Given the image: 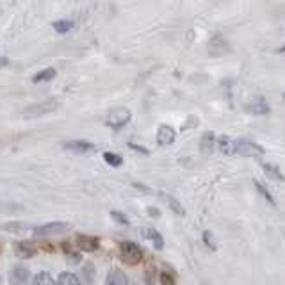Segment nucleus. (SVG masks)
<instances>
[{"instance_id": "20e7f679", "label": "nucleus", "mask_w": 285, "mask_h": 285, "mask_svg": "<svg viewBox=\"0 0 285 285\" xmlns=\"http://www.w3.org/2000/svg\"><path fill=\"white\" fill-rule=\"evenodd\" d=\"M70 230L68 223H63V221H52V223H47L43 227H36L34 228V235L39 239L43 237H50V235H59L65 234V232Z\"/></svg>"}, {"instance_id": "c85d7f7f", "label": "nucleus", "mask_w": 285, "mask_h": 285, "mask_svg": "<svg viewBox=\"0 0 285 285\" xmlns=\"http://www.w3.org/2000/svg\"><path fill=\"white\" fill-rule=\"evenodd\" d=\"M129 146H130V148H134V150H137V152H139V153H148V150L139 148V146H137V145H129Z\"/></svg>"}, {"instance_id": "ddd939ff", "label": "nucleus", "mask_w": 285, "mask_h": 285, "mask_svg": "<svg viewBox=\"0 0 285 285\" xmlns=\"http://www.w3.org/2000/svg\"><path fill=\"white\" fill-rule=\"evenodd\" d=\"M63 146H65L66 150H70V152H77V153L91 152V150L95 148V146L88 141H68V142H65Z\"/></svg>"}, {"instance_id": "9b49d317", "label": "nucleus", "mask_w": 285, "mask_h": 285, "mask_svg": "<svg viewBox=\"0 0 285 285\" xmlns=\"http://www.w3.org/2000/svg\"><path fill=\"white\" fill-rule=\"evenodd\" d=\"M246 111L251 112V114H268L269 106L264 98H253L248 106H246Z\"/></svg>"}, {"instance_id": "f257e3e1", "label": "nucleus", "mask_w": 285, "mask_h": 285, "mask_svg": "<svg viewBox=\"0 0 285 285\" xmlns=\"http://www.w3.org/2000/svg\"><path fill=\"white\" fill-rule=\"evenodd\" d=\"M57 107H59L57 100H54V98L45 100V102H37V104H32V106L25 107L22 116H24L25 119L39 118V116H45V114H48V112H54Z\"/></svg>"}, {"instance_id": "b1692460", "label": "nucleus", "mask_w": 285, "mask_h": 285, "mask_svg": "<svg viewBox=\"0 0 285 285\" xmlns=\"http://www.w3.org/2000/svg\"><path fill=\"white\" fill-rule=\"evenodd\" d=\"M255 187H257V191H258V193H260V194H262V196H264V198H266V200H268V201H269V203H271V205H276V201H275V200H273V196H271V194H269V191H268V189H266V187H264V186H262V184L255 182Z\"/></svg>"}, {"instance_id": "4468645a", "label": "nucleus", "mask_w": 285, "mask_h": 285, "mask_svg": "<svg viewBox=\"0 0 285 285\" xmlns=\"http://www.w3.org/2000/svg\"><path fill=\"white\" fill-rule=\"evenodd\" d=\"M106 285H129V278H127V275L121 269H112L107 275Z\"/></svg>"}, {"instance_id": "c756f323", "label": "nucleus", "mask_w": 285, "mask_h": 285, "mask_svg": "<svg viewBox=\"0 0 285 285\" xmlns=\"http://www.w3.org/2000/svg\"><path fill=\"white\" fill-rule=\"evenodd\" d=\"M148 214H150V216H153V217H155V216H159V214H160V212H159V211H157V209H155V207H150V209H148Z\"/></svg>"}, {"instance_id": "aec40b11", "label": "nucleus", "mask_w": 285, "mask_h": 285, "mask_svg": "<svg viewBox=\"0 0 285 285\" xmlns=\"http://www.w3.org/2000/svg\"><path fill=\"white\" fill-rule=\"evenodd\" d=\"M55 73H57L55 68H45V70H41L39 73H36L32 80H34L36 84L37 82H43V80H52V78L55 77Z\"/></svg>"}, {"instance_id": "bb28decb", "label": "nucleus", "mask_w": 285, "mask_h": 285, "mask_svg": "<svg viewBox=\"0 0 285 285\" xmlns=\"http://www.w3.org/2000/svg\"><path fill=\"white\" fill-rule=\"evenodd\" d=\"M111 217H112L114 221H118L119 225H129V219H127V216H125V214H121V212L112 211V212H111Z\"/></svg>"}, {"instance_id": "393cba45", "label": "nucleus", "mask_w": 285, "mask_h": 285, "mask_svg": "<svg viewBox=\"0 0 285 285\" xmlns=\"http://www.w3.org/2000/svg\"><path fill=\"white\" fill-rule=\"evenodd\" d=\"M82 273H84L86 278H89V283H93V280H95V268H93V264H86L82 268Z\"/></svg>"}, {"instance_id": "a211bd4d", "label": "nucleus", "mask_w": 285, "mask_h": 285, "mask_svg": "<svg viewBox=\"0 0 285 285\" xmlns=\"http://www.w3.org/2000/svg\"><path fill=\"white\" fill-rule=\"evenodd\" d=\"M32 285H55V283H54V278L50 276V273L41 271L32 278Z\"/></svg>"}, {"instance_id": "39448f33", "label": "nucleus", "mask_w": 285, "mask_h": 285, "mask_svg": "<svg viewBox=\"0 0 285 285\" xmlns=\"http://www.w3.org/2000/svg\"><path fill=\"white\" fill-rule=\"evenodd\" d=\"M242 157H262L264 155V148L251 141H237L235 142V152Z\"/></svg>"}, {"instance_id": "f8f14e48", "label": "nucleus", "mask_w": 285, "mask_h": 285, "mask_svg": "<svg viewBox=\"0 0 285 285\" xmlns=\"http://www.w3.org/2000/svg\"><path fill=\"white\" fill-rule=\"evenodd\" d=\"M141 234H142V237L150 239V241L153 242L155 250H162V248H164V239H162V235H160L159 232L155 230V228H142Z\"/></svg>"}, {"instance_id": "dca6fc26", "label": "nucleus", "mask_w": 285, "mask_h": 285, "mask_svg": "<svg viewBox=\"0 0 285 285\" xmlns=\"http://www.w3.org/2000/svg\"><path fill=\"white\" fill-rule=\"evenodd\" d=\"M217 148H219L225 155H230V153L235 152V142L228 136H221L219 139H217Z\"/></svg>"}, {"instance_id": "f3484780", "label": "nucleus", "mask_w": 285, "mask_h": 285, "mask_svg": "<svg viewBox=\"0 0 285 285\" xmlns=\"http://www.w3.org/2000/svg\"><path fill=\"white\" fill-rule=\"evenodd\" d=\"M159 196L162 198V200L166 201L168 207H170L173 212H177L178 216H184V214H186V211H184V209H182V205H180L178 201L175 200V198H171L170 194H166V193H159Z\"/></svg>"}, {"instance_id": "9d476101", "label": "nucleus", "mask_w": 285, "mask_h": 285, "mask_svg": "<svg viewBox=\"0 0 285 285\" xmlns=\"http://www.w3.org/2000/svg\"><path fill=\"white\" fill-rule=\"evenodd\" d=\"M209 52L211 55H223L225 52H228V43L221 36H214L209 41Z\"/></svg>"}, {"instance_id": "a878e982", "label": "nucleus", "mask_w": 285, "mask_h": 285, "mask_svg": "<svg viewBox=\"0 0 285 285\" xmlns=\"http://www.w3.org/2000/svg\"><path fill=\"white\" fill-rule=\"evenodd\" d=\"M159 283L160 285H175V280H173V276L170 275V273H160L159 275Z\"/></svg>"}, {"instance_id": "423d86ee", "label": "nucleus", "mask_w": 285, "mask_h": 285, "mask_svg": "<svg viewBox=\"0 0 285 285\" xmlns=\"http://www.w3.org/2000/svg\"><path fill=\"white\" fill-rule=\"evenodd\" d=\"M9 282L11 285H27L31 282V273H29V269L16 266L9 271Z\"/></svg>"}, {"instance_id": "7ed1b4c3", "label": "nucleus", "mask_w": 285, "mask_h": 285, "mask_svg": "<svg viewBox=\"0 0 285 285\" xmlns=\"http://www.w3.org/2000/svg\"><path fill=\"white\" fill-rule=\"evenodd\" d=\"M130 118H132V114H130L129 109L118 107V109H112V111L109 112L106 123H107V127H111V129L119 130V129H123V127H125L127 123L130 121Z\"/></svg>"}, {"instance_id": "6e6552de", "label": "nucleus", "mask_w": 285, "mask_h": 285, "mask_svg": "<svg viewBox=\"0 0 285 285\" xmlns=\"http://www.w3.org/2000/svg\"><path fill=\"white\" fill-rule=\"evenodd\" d=\"M77 246L82 251H88V253H91V251H96L100 248V239L95 237V235H78V237H77Z\"/></svg>"}, {"instance_id": "cd10ccee", "label": "nucleus", "mask_w": 285, "mask_h": 285, "mask_svg": "<svg viewBox=\"0 0 285 285\" xmlns=\"http://www.w3.org/2000/svg\"><path fill=\"white\" fill-rule=\"evenodd\" d=\"M145 280H146V283H148V285H155V269L150 268L148 271H146V275H145Z\"/></svg>"}, {"instance_id": "5701e85b", "label": "nucleus", "mask_w": 285, "mask_h": 285, "mask_svg": "<svg viewBox=\"0 0 285 285\" xmlns=\"http://www.w3.org/2000/svg\"><path fill=\"white\" fill-rule=\"evenodd\" d=\"M104 159H106V162L109 166H121L123 164V159L119 155H116V153H111V152H106L104 153Z\"/></svg>"}, {"instance_id": "f03ea898", "label": "nucleus", "mask_w": 285, "mask_h": 285, "mask_svg": "<svg viewBox=\"0 0 285 285\" xmlns=\"http://www.w3.org/2000/svg\"><path fill=\"white\" fill-rule=\"evenodd\" d=\"M119 258L129 266H137L142 260V250L136 242H121L119 246Z\"/></svg>"}, {"instance_id": "2eb2a0df", "label": "nucleus", "mask_w": 285, "mask_h": 285, "mask_svg": "<svg viewBox=\"0 0 285 285\" xmlns=\"http://www.w3.org/2000/svg\"><path fill=\"white\" fill-rule=\"evenodd\" d=\"M200 148L203 153H212L214 148H216V136H214L212 132H205L203 136H201V141H200Z\"/></svg>"}, {"instance_id": "0eeeda50", "label": "nucleus", "mask_w": 285, "mask_h": 285, "mask_svg": "<svg viewBox=\"0 0 285 285\" xmlns=\"http://www.w3.org/2000/svg\"><path fill=\"white\" fill-rule=\"evenodd\" d=\"M175 137H177V132H175V129L170 125H160L159 130H157V142H159L160 146L173 145Z\"/></svg>"}, {"instance_id": "1a4fd4ad", "label": "nucleus", "mask_w": 285, "mask_h": 285, "mask_svg": "<svg viewBox=\"0 0 285 285\" xmlns=\"http://www.w3.org/2000/svg\"><path fill=\"white\" fill-rule=\"evenodd\" d=\"M14 253L20 258H32V257H36L37 251H36L34 245H31L29 241H22L14 245Z\"/></svg>"}, {"instance_id": "6ab92c4d", "label": "nucleus", "mask_w": 285, "mask_h": 285, "mask_svg": "<svg viewBox=\"0 0 285 285\" xmlns=\"http://www.w3.org/2000/svg\"><path fill=\"white\" fill-rule=\"evenodd\" d=\"M57 285H80V282H78V278L73 275V273H61L57 278Z\"/></svg>"}, {"instance_id": "412c9836", "label": "nucleus", "mask_w": 285, "mask_h": 285, "mask_svg": "<svg viewBox=\"0 0 285 285\" xmlns=\"http://www.w3.org/2000/svg\"><path fill=\"white\" fill-rule=\"evenodd\" d=\"M73 27H75L73 20H59L54 24V29L59 32V34H66V32H70Z\"/></svg>"}, {"instance_id": "4be33fe9", "label": "nucleus", "mask_w": 285, "mask_h": 285, "mask_svg": "<svg viewBox=\"0 0 285 285\" xmlns=\"http://www.w3.org/2000/svg\"><path fill=\"white\" fill-rule=\"evenodd\" d=\"M262 168H264V171L266 173L269 175V177H273V178H276V180H280L282 182L283 180V175H282V171L278 170L276 166H271V164H262Z\"/></svg>"}]
</instances>
